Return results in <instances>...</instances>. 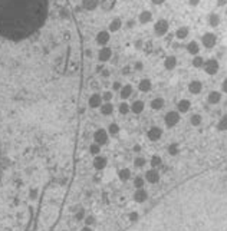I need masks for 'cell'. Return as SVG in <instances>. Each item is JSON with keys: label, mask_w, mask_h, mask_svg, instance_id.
I'll return each instance as SVG.
<instances>
[{"label": "cell", "mask_w": 227, "mask_h": 231, "mask_svg": "<svg viewBox=\"0 0 227 231\" xmlns=\"http://www.w3.org/2000/svg\"><path fill=\"white\" fill-rule=\"evenodd\" d=\"M167 0H151V3L152 4H155V6H160V4H162V3H165Z\"/></svg>", "instance_id": "obj_53"}, {"label": "cell", "mask_w": 227, "mask_h": 231, "mask_svg": "<svg viewBox=\"0 0 227 231\" xmlns=\"http://www.w3.org/2000/svg\"><path fill=\"white\" fill-rule=\"evenodd\" d=\"M101 96H102V100H104V102H111V100L114 99V92H112V91H104Z\"/></svg>", "instance_id": "obj_38"}, {"label": "cell", "mask_w": 227, "mask_h": 231, "mask_svg": "<svg viewBox=\"0 0 227 231\" xmlns=\"http://www.w3.org/2000/svg\"><path fill=\"white\" fill-rule=\"evenodd\" d=\"M220 22H221V17H220V14H219V13L213 12V13L208 14L207 23H208V26H210V27H217L219 25H220Z\"/></svg>", "instance_id": "obj_23"}, {"label": "cell", "mask_w": 227, "mask_h": 231, "mask_svg": "<svg viewBox=\"0 0 227 231\" xmlns=\"http://www.w3.org/2000/svg\"><path fill=\"white\" fill-rule=\"evenodd\" d=\"M99 109H101V113L104 116H109V115L114 113V105H112V102H104Z\"/></svg>", "instance_id": "obj_28"}, {"label": "cell", "mask_w": 227, "mask_h": 231, "mask_svg": "<svg viewBox=\"0 0 227 231\" xmlns=\"http://www.w3.org/2000/svg\"><path fill=\"white\" fill-rule=\"evenodd\" d=\"M207 102L210 105H217L221 102V92H217V91H211V92L207 95Z\"/></svg>", "instance_id": "obj_21"}, {"label": "cell", "mask_w": 227, "mask_h": 231, "mask_svg": "<svg viewBox=\"0 0 227 231\" xmlns=\"http://www.w3.org/2000/svg\"><path fill=\"white\" fill-rule=\"evenodd\" d=\"M128 218H130L131 221H137V220H138V212H135V211L130 212V215H128Z\"/></svg>", "instance_id": "obj_48"}, {"label": "cell", "mask_w": 227, "mask_h": 231, "mask_svg": "<svg viewBox=\"0 0 227 231\" xmlns=\"http://www.w3.org/2000/svg\"><path fill=\"white\" fill-rule=\"evenodd\" d=\"M201 45L206 49H213L217 45V36L213 32H206L201 36Z\"/></svg>", "instance_id": "obj_3"}, {"label": "cell", "mask_w": 227, "mask_h": 231, "mask_svg": "<svg viewBox=\"0 0 227 231\" xmlns=\"http://www.w3.org/2000/svg\"><path fill=\"white\" fill-rule=\"evenodd\" d=\"M132 68H134V70H137V72H141L144 69V63L141 60H137V62H134V66H132Z\"/></svg>", "instance_id": "obj_42"}, {"label": "cell", "mask_w": 227, "mask_h": 231, "mask_svg": "<svg viewBox=\"0 0 227 231\" xmlns=\"http://www.w3.org/2000/svg\"><path fill=\"white\" fill-rule=\"evenodd\" d=\"M118 112L121 113V115H127V113H130V112H131L130 105H128L125 100H122V102L118 105Z\"/></svg>", "instance_id": "obj_33"}, {"label": "cell", "mask_w": 227, "mask_h": 231, "mask_svg": "<svg viewBox=\"0 0 227 231\" xmlns=\"http://www.w3.org/2000/svg\"><path fill=\"white\" fill-rule=\"evenodd\" d=\"M134 151L140 152V151H141V146H140V145H134Z\"/></svg>", "instance_id": "obj_59"}, {"label": "cell", "mask_w": 227, "mask_h": 231, "mask_svg": "<svg viewBox=\"0 0 227 231\" xmlns=\"http://www.w3.org/2000/svg\"><path fill=\"white\" fill-rule=\"evenodd\" d=\"M115 6H117V0H101V3H99V7L106 13L114 10Z\"/></svg>", "instance_id": "obj_25"}, {"label": "cell", "mask_w": 227, "mask_h": 231, "mask_svg": "<svg viewBox=\"0 0 227 231\" xmlns=\"http://www.w3.org/2000/svg\"><path fill=\"white\" fill-rule=\"evenodd\" d=\"M101 0H82V7L86 12H94L95 9L99 7Z\"/></svg>", "instance_id": "obj_15"}, {"label": "cell", "mask_w": 227, "mask_h": 231, "mask_svg": "<svg viewBox=\"0 0 227 231\" xmlns=\"http://www.w3.org/2000/svg\"><path fill=\"white\" fill-rule=\"evenodd\" d=\"M217 6L219 7H226L227 6V0H217Z\"/></svg>", "instance_id": "obj_52"}, {"label": "cell", "mask_w": 227, "mask_h": 231, "mask_svg": "<svg viewBox=\"0 0 227 231\" xmlns=\"http://www.w3.org/2000/svg\"><path fill=\"white\" fill-rule=\"evenodd\" d=\"M203 91V83L200 80H191L188 83V92L193 93V95H198Z\"/></svg>", "instance_id": "obj_16"}, {"label": "cell", "mask_w": 227, "mask_h": 231, "mask_svg": "<svg viewBox=\"0 0 227 231\" xmlns=\"http://www.w3.org/2000/svg\"><path fill=\"white\" fill-rule=\"evenodd\" d=\"M104 69H105L104 65H98V66H97V72H98V73H101L102 70H104Z\"/></svg>", "instance_id": "obj_57"}, {"label": "cell", "mask_w": 227, "mask_h": 231, "mask_svg": "<svg viewBox=\"0 0 227 231\" xmlns=\"http://www.w3.org/2000/svg\"><path fill=\"white\" fill-rule=\"evenodd\" d=\"M204 58L203 56H200V55H195V56H193V60H191V65L194 66L195 69H201L203 66H204Z\"/></svg>", "instance_id": "obj_30"}, {"label": "cell", "mask_w": 227, "mask_h": 231, "mask_svg": "<svg viewBox=\"0 0 227 231\" xmlns=\"http://www.w3.org/2000/svg\"><path fill=\"white\" fill-rule=\"evenodd\" d=\"M162 162L161 157H158V155H152V158H151V161H149V164H151V166L152 168H157V166H160Z\"/></svg>", "instance_id": "obj_37"}, {"label": "cell", "mask_w": 227, "mask_h": 231, "mask_svg": "<svg viewBox=\"0 0 227 231\" xmlns=\"http://www.w3.org/2000/svg\"><path fill=\"white\" fill-rule=\"evenodd\" d=\"M75 218H76V220H84V218H85V210H84V208H81L79 211H76Z\"/></svg>", "instance_id": "obj_47"}, {"label": "cell", "mask_w": 227, "mask_h": 231, "mask_svg": "<svg viewBox=\"0 0 227 231\" xmlns=\"http://www.w3.org/2000/svg\"><path fill=\"white\" fill-rule=\"evenodd\" d=\"M147 198H148V192L145 191L144 188H138L135 191V194H134V200H135L137 202H145L147 201Z\"/></svg>", "instance_id": "obj_26"}, {"label": "cell", "mask_w": 227, "mask_h": 231, "mask_svg": "<svg viewBox=\"0 0 227 231\" xmlns=\"http://www.w3.org/2000/svg\"><path fill=\"white\" fill-rule=\"evenodd\" d=\"M108 139H109V134L104 128H99V129H97L94 132V141L97 142L98 145H105L108 142Z\"/></svg>", "instance_id": "obj_5"}, {"label": "cell", "mask_w": 227, "mask_h": 231, "mask_svg": "<svg viewBox=\"0 0 227 231\" xmlns=\"http://www.w3.org/2000/svg\"><path fill=\"white\" fill-rule=\"evenodd\" d=\"M221 91L224 93H227V78L223 80V83H221Z\"/></svg>", "instance_id": "obj_51"}, {"label": "cell", "mask_w": 227, "mask_h": 231, "mask_svg": "<svg viewBox=\"0 0 227 231\" xmlns=\"http://www.w3.org/2000/svg\"><path fill=\"white\" fill-rule=\"evenodd\" d=\"M204 72L207 75H216V73L220 70V63H219V59L216 58H210L204 62V66H203Z\"/></svg>", "instance_id": "obj_2"}, {"label": "cell", "mask_w": 227, "mask_h": 231, "mask_svg": "<svg viewBox=\"0 0 227 231\" xmlns=\"http://www.w3.org/2000/svg\"><path fill=\"white\" fill-rule=\"evenodd\" d=\"M145 181H148L149 184H157L160 181V172L157 171L155 168L148 170V171L145 172Z\"/></svg>", "instance_id": "obj_10"}, {"label": "cell", "mask_w": 227, "mask_h": 231, "mask_svg": "<svg viewBox=\"0 0 227 231\" xmlns=\"http://www.w3.org/2000/svg\"><path fill=\"white\" fill-rule=\"evenodd\" d=\"M132 92H134L132 85H131V83H125V85H122L121 91H119V98L122 99V100H127V99L132 95Z\"/></svg>", "instance_id": "obj_13"}, {"label": "cell", "mask_w": 227, "mask_h": 231, "mask_svg": "<svg viewBox=\"0 0 227 231\" xmlns=\"http://www.w3.org/2000/svg\"><path fill=\"white\" fill-rule=\"evenodd\" d=\"M145 164H147V159L144 158V157H137V158L134 159V166H135V168H143Z\"/></svg>", "instance_id": "obj_35"}, {"label": "cell", "mask_w": 227, "mask_h": 231, "mask_svg": "<svg viewBox=\"0 0 227 231\" xmlns=\"http://www.w3.org/2000/svg\"><path fill=\"white\" fill-rule=\"evenodd\" d=\"M108 164V159L105 158V157H101V155H97L95 159H94V168L97 170V171H102L105 166Z\"/></svg>", "instance_id": "obj_18"}, {"label": "cell", "mask_w": 227, "mask_h": 231, "mask_svg": "<svg viewBox=\"0 0 227 231\" xmlns=\"http://www.w3.org/2000/svg\"><path fill=\"white\" fill-rule=\"evenodd\" d=\"M217 129L219 131H227V113L223 115L220 118V121L217 122Z\"/></svg>", "instance_id": "obj_34"}, {"label": "cell", "mask_w": 227, "mask_h": 231, "mask_svg": "<svg viewBox=\"0 0 227 231\" xmlns=\"http://www.w3.org/2000/svg\"><path fill=\"white\" fill-rule=\"evenodd\" d=\"M201 122H203V116H201L200 113H193L190 116V124L193 126H200Z\"/></svg>", "instance_id": "obj_32"}, {"label": "cell", "mask_w": 227, "mask_h": 231, "mask_svg": "<svg viewBox=\"0 0 227 231\" xmlns=\"http://www.w3.org/2000/svg\"><path fill=\"white\" fill-rule=\"evenodd\" d=\"M144 184H145V179H144L143 177H137V178L134 179V187H135L137 190H138V188H144Z\"/></svg>", "instance_id": "obj_40"}, {"label": "cell", "mask_w": 227, "mask_h": 231, "mask_svg": "<svg viewBox=\"0 0 227 231\" xmlns=\"http://www.w3.org/2000/svg\"><path fill=\"white\" fill-rule=\"evenodd\" d=\"M89 152H91L92 155H99V152H101V145H98L97 142H94L89 145Z\"/></svg>", "instance_id": "obj_39"}, {"label": "cell", "mask_w": 227, "mask_h": 231, "mask_svg": "<svg viewBox=\"0 0 227 231\" xmlns=\"http://www.w3.org/2000/svg\"><path fill=\"white\" fill-rule=\"evenodd\" d=\"M170 30V23L167 19H158L154 23V34L157 38H162V36H167Z\"/></svg>", "instance_id": "obj_1"}, {"label": "cell", "mask_w": 227, "mask_h": 231, "mask_svg": "<svg viewBox=\"0 0 227 231\" xmlns=\"http://www.w3.org/2000/svg\"><path fill=\"white\" fill-rule=\"evenodd\" d=\"M104 104L102 100V96L99 93H92L89 99H88V106L92 108V109H97V108H101V105Z\"/></svg>", "instance_id": "obj_8"}, {"label": "cell", "mask_w": 227, "mask_h": 231, "mask_svg": "<svg viewBox=\"0 0 227 231\" xmlns=\"http://www.w3.org/2000/svg\"><path fill=\"white\" fill-rule=\"evenodd\" d=\"M147 136H148L149 141H152V142H155L158 139L162 136V129L160 126H151L147 132Z\"/></svg>", "instance_id": "obj_9"}, {"label": "cell", "mask_w": 227, "mask_h": 231, "mask_svg": "<svg viewBox=\"0 0 227 231\" xmlns=\"http://www.w3.org/2000/svg\"><path fill=\"white\" fill-rule=\"evenodd\" d=\"M112 89H114V92H119L121 91V88H122V83L119 82V80H115V82H112Z\"/></svg>", "instance_id": "obj_45"}, {"label": "cell", "mask_w": 227, "mask_h": 231, "mask_svg": "<svg viewBox=\"0 0 227 231\" xmlns=\"http://www.w3.org/2000/svg\"><path fill=\"white\" fill-rule=\"evenodd\" d=\"M85 56H86V58H92V50L91 49H85Z\"/></svg>", "instance_id": "obj_56"}, {"label": "cell", "mask_w": 227, "mask_h": 231, "mask_svg": "<svg viewBox=\"0 0 227 231\" xmlns=\"http://www.w3.org/2000/svg\"><path fill=\"white\" fill-rule=\"evenodd\" d=\"M118 177H119V179L122 182H127L131 178V171L128 168H122V170H119V172H118Z\"/></svg>", "instance_id": "obj_31"}, {"label": "cell", "mask_w": 227, "mask_h": 231, "mask_svg": "<svg viewBox=\"0 0 227 231\" xmlns=\"http://www.w3.org/2000/svg\"><path fill=\"white\" fill-rule=\"evenodd\" d=\"M226 14H227V6H226Z\"/></svg>", "instance_id": "obj_60"}, {"label": "cell", "mask_w": 227, "mask_h": 231, "mask_svg": "<svg viewBox=\"0 0 227 231\" xmlns=\"http://www.w3.org/2000/svg\"><path fill=\"white\" fill-rule=\"evenodd\" d=\"M125 26L128 27V29H134V27L137 26V20L135 19H130L125 22Z\"/></svg>", "instance_id": "obj_46"}, {"label": "cell", "mask_w": 227, "mask_h": 231, "mask_svg": "<svg viewBox=\"0 0 227 231\" xmlns=\"http://www.w3.org/2000/svg\"><path fill=\"white\" fill-rule=\"evenodd\" d=\"M188 34H190V29H188V26H180L177 30H175V38H177L178 40L187 39Z\"/></svg>", "instance_id": "obj_27"}, {"label": "cell", "mask_w": 227, "mask_h": 231, "mask_svg": "<svg viewBox=\"0 0 227 231\" xmlns=\"http://www.w3.org/2000/svg\"><path fill=\"white\" fill-rule=\"evenodd\" d=\"M200 2H201V0H188V4H190V6H193V7H197L198 4H200Z\"/></svg>", "instance_id": "obj_50"}, {"label": "cell", "mask_w": 227, "mask_h": 231, "mask_svg": "<svg viewBox=\"0 0 227 231\" xmlns=\"http://www.w3.org/2000/svg\"><path fill=\"white\" fill-rule=\"evenodd\" d=\"M111 40V32L109 30H99L95 36V42H97L99 46H106Z\"/></svg>", "instance_id": "obj_6"}, {"label": "cell", "mask_w": 227, "mask_h": 231, "mask_svg": "<svg viewBox=\"0 0 227 231\" xmlns=\"http://www.w3.org/2000/svg\"><path fill=\"white\" fill-rule=\"evenodd\" d=\"M101 76H102L104 79H108V78H109V76H111V72H109V70H108V69H104V70L101 72Z\"/></svg>", "instance_id": "obj_49"}, {"label": "cell", "mask_w": 227, "mask_h": 231, "mask_svg": "<svg viewBox=\"0 0 227 231\" xmlns=\"http://www.w3.org/2000/svg\"><path fill=\"white\" fill-rule=\"evenodd\" d=\"M149 22H152V13L149 10H143L138 14V23L141 25H148Z\"/></svg>", "instance_id": "obj_19"}, {"label": "cell", "mask_w": 227, "mask_h": 231, "mask_svg": "<svg viewBox=\"0 0 227 231\" xmlns=\"http://www.w3.org/2000/svg\"><path fill=\"white\" fill-rule=\"evenodd\" d=\"M112 49L108 46H102L99 50H98V60L101 62V63H105V62H108V60L112 59Z\"/></svg>", "instance_id": "obj_7"}, {"label": "cell", "mask_w": 227, "mask_h": 231, "mask_svg": "<svg viewBox=\"0 0 227 231\" xmlns=\"http://www.w3.org/2000/svg\"><path fill=\"white\" fill-rule=\"evenodd\" d=\"M152 89V82L148 79V78H144V79H141L140 82H138V91L143 93H147L149 92Z\"/></svg>", "instance_id": "obj_14"}, {"label": "cell", "mask_w": 227, "mask_h": 231, "mask_svg": "<svg viewBox=\"0 0 227 231\" xmlns=\"http://www.w3.org/2000/svg\"><path fill=\"white\" fill-rule=\"evenodd\" d=\"M190 108H191V102L188 99H181V100L177 102V111L180 113H187L190 111Z\"/></svg>", "instance_id": "obj_20"}, {"label": "cell", "mask_w": 227, "mask_h": 231, "mask_svg": "<svg viewBox=\"0 0 227 231\" xmlns=\"http://www.w3.org/2000/svg\"><path fill=\"white\" fill-rule=\"evenodd\" d=\"M108 134H109V136H114V138H117L118 135H119V125H118L117 122H112V124H109V126H108Z\"/></svg>", "instance_id": "obj_29"}, {"label": "cell", "mask_w": 227, "mask_h": 231, "mask_svg": "<svg viewBox=\"0 0 227 231\" xmlns=\"http://www.w3.org/2000/svg\"><path fill=\"white\" fill-rule=\"evenodd\" d=\"M122 19L121 17H114V19L109 22V25H108V30L111 33H117L121 30V27H122Z\"/></svg>", "instance_id": "obj_12"}, {"label": "cell", "mask_w": 227, "mask_h": 231, "mask_svg": "<svg viewBox=\"0 0 227 231\" xmlns=\"http://www.w3.org/2000/svg\"><path fill=\"white\" fill-rule=\"evenodd\" d=\"M164 68L165 70H174L177 68V58L174 55H170V56H165L164 59Z\"/></svg>", "instance_id": "obj_17"}, {"label": "cell", "mask_w": 227, "mask_h": 231, "mask_svg": "<svg viewBox=\"0 0 227 231\" xmlns=\"http://www.w3.org/2000/svg\"><path fill=\"white\" fill-rule=\"evenodd\" d=\"M178 152H180L178 144H171V145L168 146V154H171V155H177Z\"/></svg>", "instance_id": "obj_41"}, {"label": "cell", "mask_w": 227, "mask_h": 231, "mask_svg": "<svg viewBox=\"0 0 227 231\" xmlns=\"http://www.w3.org/2000/svg\"><path fill=\"white\" fill-rule=\"evenodd\" d=\"M186 50H187L191 56H195V55H198L200 53V45H198V42H195V40H191V42H188L187 46H186Z\"/></svg>", "instance_id": "obj_22"}, {"label": "cell", "mask_w": 227, "mask_h": 231, "mask_svg": "<svg viewBox=\"0 0 227 231\" xmlns=\"http://www.w3.org/2000/svg\"><path fill=\"white\" fill-rule=\"evenodd\" d=\"M81 231H92V228L89 227V225H85V227H82V230Z\"/></svg>", "instance_id": "obj_58"}, {"label": "cell", "mask_w": 227, "mask_h": 231, "mask_svg": "<svg viewBox=\"0 0 227 231\" xmlns=\"http://www.w3.org/2000/svg\"><path fill=\"white\" fill-rule=\"evenodd\" d=\"M131 108V112L135 113V115H140V113H143L144 108H145V102L144 100H141V99H135L132 104L130 105Z\"/></svg>", "instance_id": "obj_11"}, {"label": "cell", "mask_w": 227, "mask_h": 231, "mask_svg": "<svg viewBox=\"0 0 227 231\" xmlns=\"http://www.w3.org/2000/svg\"><path fill=\"white\" fill-rule=\"evenodd\" d=\"M30 198H32V200L38 198V190H32V191H30Z\"/></svg>", "instance_id": "obj_54"}, {"label": "cell", "mask_w": 227, "mask_h": 231, "mask_svg": "<svg viewBox=\"0 0 227 231\" xmlns=\"http://www.w3.org/2000/svg\"><path fill=\"white\" fill-rule=\"evenodd\" d=\"M144 42L143 39H137L135 42H134V47H135L137 50H143V47H144Z\"/></svg>", "instance_id": "obj_43"}, {"label": "cell", "mask_w": 227, "mask_h": 231, "mask_svg": "<svg viewBox=\"0 0 227 231\" xmlns=\"http://www.w3.org/2000/svg\"><path fill=\"white\" fill-rule=\"evenodd\" d=\"M130 72H131V68H130V66H125V68L122 69V75H128Z\"/></svg>", "instance_id": "obj_55"}, {"label": "cell", "mask_w": 227, "mask_h": 231, "mask_svg": "<svg viewBox=\"0 0 227 231\" xmlns=\"http://www.w3.org/2000/svg\"><path fill=\"white\" fill-rule=\"evenodd\" d=\"M143 50L145 52V55H151V53H152V50H154V45H152V42H151V40H148V42H145V43H144Z\"/></svg>", "instance_id": "obj_36"}, {"label": "cell", "mask_w": 227, "mask_h": 231, "mask_svg": "<svg viewBox=\"0 0 227 231\" xmlns=\"http://www.w3.org/2000/svg\"><path fill=\"white\" fill-rule=\"evenodd\" d=\"M164 122L167 128H174L178 122H180V112L178 111H170L165 113L164 116Z\"/></svg>", "instance_id": "obj_4"}, {"label": "cell", "mask_w": 227, "mask_h": 231, "mask_svg": "<svg viewBox=\"0 0 227 231\" xmlns=\"http://www.w3.org/2000/svg\"><path fill=\"white\" fill-rule=\"evenodd\" d=\"M95 223H97V220H95V217H94V215H88V217H85V224H86V225H89V227H91V225H94Z\"/></svg>", "instance_id": "obj_44"}, {"label": "cell", "mask_w": 227, "mask_h": 231, "mask_svg": "<svg viewBox=\"0 0 227 231\" xmlns=\"http://www.w3.org/2000/svg\"><path fill=\"white\" fill-rule=\"evenodd\" d=\"M149 106H151V109H154V111H161L162 108L165 106V100H164V98H161V96H157V98H154L151 100Z\"/></svg>", "instance_id": "obj_24"}]
</instances>
